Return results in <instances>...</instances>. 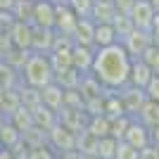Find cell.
I'll return each instance as SVG.
<instances>
[{"instance_id": "cell-1", "label": "cell", "mask_w": 159, "mask_h": 159, "mask_svg": "<svg viewBox=\"0 0 159 159\" xmlns=\"http://www.w3.org/2000/svg\"><path fill=\"white\" fill-rule=\"evenodd\" d=\"M131 57L128 52L121 48V43L109 48H102V50H95V60L90 66V74H93L98 83L105 90H112V93H119L121 88L128 86V74H131Z\"/></svg>"}, {"instance_id": "cell-2", "label": "cell", "mask_w": 159, "mask_h": 159, "mask_svg": "<svg viewBox=\"0 0 159 159\" xmlns=\"http://www.w3.org/2000/svg\"><path fill=\"white\" fill-rule=\"evenodd\" d=\"M17 74L24 81V86L33 88V90H40V88H45L48 83L55 81L52 64L48 60V55H40V52H29L26 62L21 64V69Z\"/></svg>"}, {"instance_id": "cell-3", "label": "cell", "mask_w": 159, "mask_h": 159, "mask_svg": "<svg viewBox=\"0 0 159 159\" xmlns=\"http://www.w3.org/2000/svg\"><path fill=\"white\" fill-rule=\"evenodd\" d=\"M119 43H121V48L128 52V57H131V60H140V57H143V52L152 45V36H150V31L131 29V31H128L126 36L119 40Z\"/></svg>"}, {"instance_id": "cell-4", "label": "cell", "mask_w": 159, "mask_h": 159, "mask_svg": "<svg viewBox=\"0 0 159 159\" xmlns=\"http://www.w3.org/2000/svg\"><path fill=\"white\" fill-rule=\"evenodd\" d=\"M48 145L55 150V154H64V152H76V133H71L69 128L55 124L50 131L45 133Z\"/></svg>"}, {"instance_id": "cell-5", "label": "cell", "mask_w": 159, "mask_h": 159, "mask_svg": "<svg viewBox=\"0 0 159 159\" xmlns=\"http://www.w3.org/2000/svg\"><path fill=\"white\" fill-rule=\"evenodd\" d=\"M31 38H33V26L29 21H12V26L7 31V43L14 48V50H21V52H31Z\"/></svg>"}, {"instance_id": "cell-6", "label": "cell", "mask_w": 159, "mask_h": 159, "mask_svg": "<svg viewBox=\"0 0 159 159\" xmlns=\"http://www.w3.org/2000/svg\"><path fill=\"white\" fill-rule=\"evenodd\" d=\"M29 24L33 29H52L55 26V5L50 0H33Z\"/></svg>"}, {"instance_id": "cell-7", "label": "cell", "mask_w": 159, "mask_h": 159, "mask_svg": "<svg viewBox=\"0 0 159 159\" xmlns=\"http://www.w3.org/2000/svg\"><path fill=\"white\" fill-rule=\"evenodd\" d=\"M76 24H79V19L74 17V12L69 7L66 5H55V26H52V31L57 33V36L71 40L74 31H76Z\"/></svg>"}, {"instance_id": "cell-8", "label": "cell", "mask_w": 159, "mask_h": 159, "mask_svg": "<svg viewBox=\"0 0 159 159\" xmlns=\"http://www.w3.org/2000/svg\"><path fill=\"white\" fill-rule=\"evenodd\" d=\"M119 98H121V105H124V112H126V116H131V119H135V116H138V112L143 109V105L147 102L145 90L133 88V86L121 88V90H119Z\"/></svg>"}, {"instance_id": "cell-9", "label": "cell", "mask_w": 159, "mask_h": 159, "mask_svg": "<svg viewBox=\"0 0 159 159\" xmlns=\"http://www.w3.org/2000/svg\"><path fill=\"white\" fill-rule=\"evenodd\" d=\"M88 116L83 109H69V107H62L60 112H57V124L64 128H69L71 133H81V131H86L88 126Z\"/></svg>"}, {"instance_id": "cell-10", "label": "cell", "mask_w": 159, "mask_h": 159, "mask_svg": "<svg viewBox=\"0 0 159 159\" xmlns=\"http://www.w3.org/2000/svg\"><path fill=\"white\" fill-rule=\"evenodd\" d=\"M154 10L152 5L147 2V0H138L135 5H133L131 14H128V19H131L133 29H140V31H152V21H154Z\"/></svg>"}, {"instance_id": "cell-11", "label": "cell", "mask_w": 159, "mask_h": 159, "mask_svg": "<svg viewBox=\"0 0 159 159\" xmlns=\"http://www.w3.org/2000/svg\"><path fill=\"white\" fill-rule=\"evenodd\" d=\"M121 140H124L126 145L135 147V150L140 152L143 147L150 145V128H145L138 119H131V121H128V128H126V133H124V138H121Z\"/></svg>"}, {"instance_id": "cell-12", "label": "cell", "mask_w": 159, "mask_h": 159, "mask_svg": "<svg viewBox=\"0 0 159 159\" xmlns=\"http://www.w3.org/2000/svg\"><path fill=\"white\" fill-rule=\"evenodd\" d=\"M38 98H40V105L43 107H48L50 112H60L62 109V100H64V88L62 86H57V83H48L45 88H40L38 90Z\"/></svg>"}, {"instance_id": "cell-13", "label": "cell", "mask_w": 159, "mask_h": 159, "mask_svg": "<svg viewBox=\"0 0 159 159\" xmlns=\"http://www.w3.org/2000/svg\"><path fill=\"white\" fill-rule=\"evenodd\" d=\"M152 76H154L152 69H150L143 60H133V62H131V74H128V86L145 90L147 83L152 81Z\"/></svg>"}, {"instance_id": "cell-14", "label": "cell", "mask_w": 159, "mask_h": 159, "mask_svg": "<svg viewBox=\"0 0 159 159\" xmlns=\"http://www.w3.org/2000/svg\"><path fill=\"white\" fill-rule=\"evenodd\" d=\"M95 60V48L86 45H74L71 48V66L81 74H90V66Z\"/></svg>"}, {"instance_id": "cell-15", "label": "cell", "mask_w": 159, "mask_h": 159, "mask_svg": "<svg viewBox=\"0 0 159 159\" xmlns=\"http://www.w3.org/2000/svg\"><path fill=\"white\" fill-rule=\"evenodd\" d=\"M55 31L52 29H33V38H31V52H40V55H50L55 45Z\"/></svg>"}, {"instance_id": "cell-16", "label": "cell", "mask_w": 159, "mask_h": 159, "mask_svg": "<svg viewBox=\"0 0 159 159\" xmlns=\"http://www.w3.org/2000/svg\"><path fill=\"white\" fill-rule=\"evenodd\" d=\"M116 17H119V14L114 10L112 0H95L93 14H90V21H93V24H114Z\"/></svg>"}, {"instance_id": "cell-17", "label": "cell", "mask_w": 159, "mask_h": 159, "mask_svg": "<svg viewBox=\"0 0 159 159\" xmlns=\"http://www.w3.org/2000/svg\"><path fill=\"white\" fill-rule=\"evenodd\" d=\"M116 43H119V36H116L112 24H95V33H93V48L95 50L116 45Z\"/></svg>"}, {"instance_id": "cell-18", "label": "cell", "mask_w": 159, "mask_h": 159, "mask_svg": "<svg viewBox=\"0 0 159 159\" xmlns=\"http://www.w3.org/2000/svg\"><path fill=\"white\" fill-rule=\"evenodd\" d=\"M93 33H95V24L90 19H79L76 24V31L71 36V43L74 45H86V48H93Z\"/></svg>"}, {"instance_id": "cell-19", "label": "cell", "mask_w": 159, "mask_h": 159, "mask_svg": "<svg viewBox=\"0 0 159 159\" xmlns=\"http://www.w3.org/2000/svg\"><path fill=\"white\" fill-rule=\"evenodd\" d=\"M109 121L114 119H121V116H126L124 112V105H121V98L119 93H112V90H105V112H102Z\"/></svg>"}, {"instance_id": "cell-20", "label": "cell", "mask_w": 159, "mask_h": 159, "mask_svg": "<svg viewBox=\"0 0 159 159\" xmlns=\"http://www.w3.org/2000/svg\"><path fill=\"white\" fill-rule=\"evenodd\" d=\"M135 119H138L145 128L159 126V105H157V102H152V100H147L145 105H143V109L138 112V116H135Z\"/></svg>"}, {"instance_id": "cell-21", "label": "cell", "mask_w": 159, "mask_h": 159, "mask_svg": "<svg viewBox=\"0 0 159 159\" xmlns=\"http://www.w3.org/2000/svg\"><path fill=\"white\" fill-rule=\"evenodd\" d=\"M19 143H21V133L12 126L10 119H5V124L0 128V147H2V150H12V147L19 145Z\"/></svg>"}, {"instance_id": "cell-22", "label": "cell", "mask_w": 159, "mask_h": 159, "mask_svg": "<svg viewBox=\"0 0 159 159\" xmlns=\"http://www.w3.org/2000/svg\"><path fill=\"white\" fill-rule=\"evenodd\" d=\"M109 126H112V121L107 119V116H90L88 119V126H86V131L93 135V138H107L109 135Z\"/></svg>"}, {"instance_id": "cell-23", "label": "cell", "mask_w": 159, "mask_h": 159, "mask_svg": "<svg viewBox=\"0 0 159 159\" xmlns=\"http://www.w3.org/2000/svg\"><path fill=\"white\" fill-rule=\"evenodd\" d=\"M95 0H66V7L74 12L76 19H90Z\"/></svg>"}, {"instance_id": "cell-24", "label": "cell", "mask_w": 159, "mask_h": 159, "mask_svg": "<svg viewBox=\"0 0 159 159\" xmlns=\"http://www.w3.org/2000/svg\"><path fill=\"white\" fill-rule=\"evenodd\" d=\"M116 143L119 140L114 138H100L98 140V147H95V157L98 159H114V152H116Z\"/></svg>"}, {"instance_id": "cell-25", "label": "cell", "mask_w": 159, "mask_h": 159, "mask_svg": "<svg viewBox=\"0 0 159 159\" xmlns=\"http://www.w3.org/2000/svg\"><path fill=\"white\" fill-rule=\"evenodd\" d=\"M140 60H143L147 66H150V69H152L154 76H159V48L150 45L145 52H143V57H140Z\"/></svg>"}, {"instance_id": "cell-26", "label": "cell", "mask_w": 159, "mask_h": 159, "mask_svg": "<svg viewBox=\"0 0 159 159\" xmlns=\"http://www.w3.org/2000/svg\"><path fill=\"white\" fill-rule=\"evenodd\" d=\"M26 159H57V154H55V150L50 145H38V147H31L26 154Z\"/></svg>"}, {"instance_id": "cell-27", "label": "cell", "mask_w": 159, "mask_h": 159, "mask_svg": "<svg viewBox=\"0 0 159 159\" xmlns=\"http://www.w3.org/2000/svg\"><path fill=\"white\" fill-rule=\"evenodd\" d=\"M114 159H138V150L131 145H126L124 140L116 143V152H114Z\"/></svg>"}, {"instance_id": "cell-28", "label": "cell", "mask_w": 159, "mask_h": 159, "mask_svg": "<svg viewBox=\"0 0 159 159\" xmlns=\"http://www.w3.org/2000/svg\"><path fill=\"white\" fill-rule=\"evenodd\" d=\"M135 2H138V0H112V5H114V10H116L119 17H128Z\"/></svg>"}, {"instance_id": "cell-29", "label": "cell", "mask_w": 159, "mask_h": 159, "mask_svg": "<svg viewBox=\"0 0 159 159\" xmlns=\"http://www.w3.org/2000/svg\"><path fill=\"white\" fill-rule=\"evenodd\" d=\"M145 95H147V100H152V102L159 105V76H152V81L145 88Z\"/></svg>"}, {"instance_id": "cell-30", "label": "cell", "mask_w": 159, "mask_h": 159, "mask_svg": "<svg viewBox=\"0 0 159 159\" xmlns=\"http://www.w3.org/2000/svg\"><path fill=\"white\" fill-rule=\"evenodd\" d=\"M138 159H159V147H154V145L143 147L138 152Z\"/></svg>"}, {"instance_id": "cell-31", "label": "cell", "mask_w": 159, "mask_h": 159, "mask_svg": "<svg viewBox=\"0 0 159 159\" xmlns=\"http://www.w3.org/2000/svg\"><path fill=\"white\" fill-rule=\"evenodd\" d=\"M150 145H154V147H159V126H154V128H150Z\"/></svg>"}, {"instance_id": "cell-32", "label": "cell", "mask_w": 159, "mask_h": 159, "mask_svg": "<svg viewBox=\"0 0 159 159\" xmlns=\"http://www.w3.org/2000/svg\"><path fill=\"white\" fill-rule=\"evenodd\" d=\"M150 33H159V12L154 14V21H152V31Z\"/></svg>"}, {"instance_id": "cell-33", "label": "cell", "mask_w": 159, "mask_h": 159, "mask_svg": "<svg viewBox=\"0 0 159 159\" xmlns=\"http://www.w3.org/2000/svg\"><path fill=\"white\" fill-rule=\"evenodd\" d=\"M0 159H14V157H12L10 150H2V147H0Z\"/></svg>"}, {"instance_id": "cell-34", "label": "cell", "mask_w": 159, "mask_h": 159, "mask_svg": "<svg viewBox=\"0 0 159 159\" xmlns=\"http://www.w3.org/2000/svg\"><path fill=\"white\" fill-rule=\"evenodd\" d=\"M147 2L152 5V10H154V12H159V0H147Z\"/></svg>"}, {"instance_id": "cell-35", "label": "cell", "mask_w": 159, "mask_h": 159, "mask_svg": "<svg viewBox=\"0 0 159 159\" xmlns=\"http://www.w3.org/2000/svg\"><path fill=\"white\" fill-rule=\"evenodd\" d=\"M79 159H98V157H93V154H79Z\"/></svg>"}, {"instance_id": "cell-36", "label": "cell", "mask_w": 159, "mask_h": 159, "mask_svg": "<svg viewBox=\"0 0 159 159\" xmlns=\"http://www.w3.org/2000/svg\"><path fill=\"white\" fill-rule=\"evenodd\" d=\"M52 5H66V0H50Z\"/></svg>"}, {"instance_id": "cell-37", "label": "cell", "mask_w": 159, "mask_h": 159, "mask_svg": "<svg viewBox=\"0 0 159 159\" xmlns=\"http://www.w3.org/2000/svg\"><path fill=\"white\" fill-rule=\"evenodd\" d=\"M2 124H5V116H2V114H0V128H2Z\"/></svg>"}]
</instances>
